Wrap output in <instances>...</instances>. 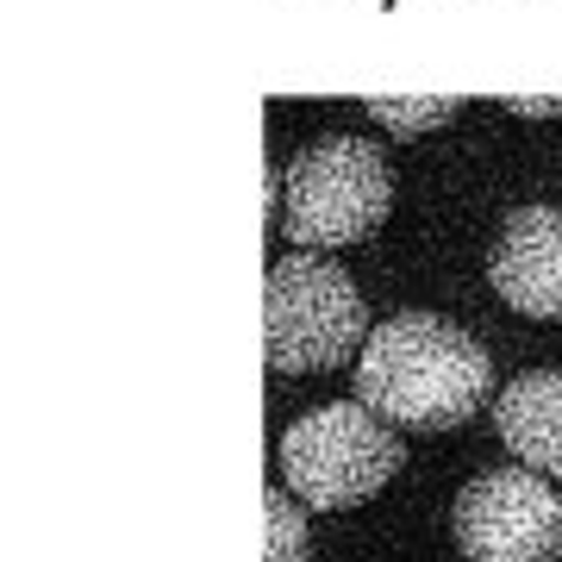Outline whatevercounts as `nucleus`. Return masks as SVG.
<instances>
[{
	"instance_id": "10",
	"label": "nucleus",
	"mask_w": 562,
	"mask_h": 562,
	"mask_svg": "<svg viewBox=\"0 0 562 562\" xmlns=\"http://www.w3.org/2000/svg\"><path fill=\"white\" fill-rule=\"evenodd\" d=\"M513 113H562V101H513Z\"/></svg>"
},
{
	"instance_id": "8",
	"label": "nucleus",
	"mask_w": 562,
	"mask_h": 562,
	"mask_svg": "<svg viewBox=\"0 0 562 562\" xmlns=\"http://www.w3.org/2000/svg\"><path fill=\"white\" fill-rule=\"evenodd\" d=\"M269 562H306V519L294 501V487H269Z\"/></svg>"
},
{
	"instance_id": "1",
	"label": "nucleus",
	"mask_w": 562,
	"mask_h": 562,
	"mask_svg": "<svg viewBox=\"0 0 562 562\" xmlns=\"http://www.w3.org/2000/svg\"><path fill=\"white\" fill-rule=\"evenodd\" d=\"M357 401L406 431H450L494 401V362L438 313H394L357 350Z\"/></svg>"
},
{
	"instance_id": "4",
	"label": "nucleus",
	"mask_w": 562,
	"mask_h": 562,
	"mask_svg": "<svg viewBox=\"0 0 562 562\" xmlns=\"http://www.w3.org/2000/svg\"><path fill=\"white\" fill-rule=\"evenodd\" d=\"M394 469H401V438L362 401H331L281 431V482L325 513L382 494Z\"/></svg>"
},
{
	"instance_id": "3",
	"label": "nucleus",
	"mask_w": 562,
	"mask_h": 562,
	"mask_svg": "<svg viewBox=\"0 0 562 562\" xmlns=\"http://www.w3.org/2000/svg\"><path fill=\"white\" fill-rule=\"evenodd\" d=\"M394 181L369 138H319L281 176V232L294 250H338V244L369 238L387 220Z\"/></svg>"
},
{
	"instance_id": "7",
	"label": "nucleus",
	"mask_w": 562,
	"mask_h": 562,
	"mask_svg": "<svg viewBox=\"0 0 562 562\" xmlns=\"http://www.w3.org/2000/svg\"><path fill=\"white\" fill-rule=\"evenodd\" d=\"M494 431L525 469L562 475V369H525L494 401Z\"/></svg>"
},
{
	"instance_id": "2",
	"label": "nucleus",
	"mask_w": 562,
	"mask_h": 562,
	"mask_svg": "<svg viewBox=\"0 0 562 562\" xmlns=\"http://www.w3.org/2000/svg\"><path fill=\"white\" fill-rule=\"evenodd\" d=\"M262 344H269L276 375H319V369L350 362V350L369 344L357 281L313 250L281 257L262 288Z\"/></svg>"
},
{
	"instance_id": "9",
	"label": "nucleus",
	"mask_w": 562,
	"mask_h": 562,
	"mask_svg": "<svg viewBox=\"0 0 562 562\" xmlns=\"http://www.w3.org/2000/svg\"><path fill=\"white\" fill-rule=\"evenodd\" d=\"M369 113H375L382 125H394V132H431V125L457 120V101H425V106H413V101H369Z\"/></svg>"
},
{
	"instance_id": "6",
	"label": "nucleus",
	"mask_w": 562,
	"mask_h": 562,
	"mask_svg": "<svg viewBox=\"0 0 562 562\" xmlns=\"http://www.w3.org/2000/svg\"><path fill=\"white\" fill-rule=\"evenodd\" d=\"M487 281L525 319H562V213L519 206L487 250Z\"/></svg>"
},
{
	"instance_id": "5",
	"label": "nucleus",
	"mask_w": 562,
	"mask_h": 562,
	"mask_svg": "<svg viewBox=\"0 0 562 562\" xmlns=\"http://www.w3.org/2000/svg\"><path fill=\"white\" fill-rule=\"evenodd\" d=\"M457 550L469 562H557L562 501L538 469H482L457 494Z\"/></svg>"
}]
</instances>
